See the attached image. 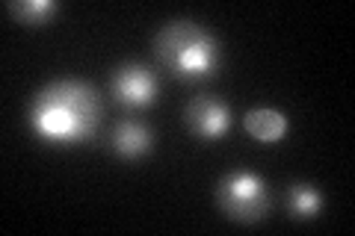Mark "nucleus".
Returning <instances> with one entry per match:
<instances>
[{
	"mask_svg": "<svg viewBox=\"0 0 355 236\" xmlns=\"http://www.w3.org/2000/svg\"><path fill=\"white\" fill-rule=\"evenodd\" d=\"M33 130L51 142L92 139L101 121V100L95 89L77 80H60L44 86L30 107Z\"/></svg>",
	"mask_w": 355,
	"mask_h": 236,
	"instance_id": "obj_1",
	"label": "nucleus"
},
{
	"mask_svg": "<svg viewBox=\"0 0 355 236\" xmlns=\"http://www.w3.org/2000/svg\"><path fill=\"white\" fill-rule=\"evenodd\" d=\"M154 51L160 62L181 80H198L219 69V44L196 21H169L157 36Z\"/></svg>",
	"mask_w": 355,
	"mask_h": 236,
	"instance_id": "obj_2",
	"label": "nucleus"
},
{
	"mask_svg": "<svg viewBox=\"0 0 355 236\" xmlns=\"http://www.w3.org/2000/svg\"><path fill=\"white\" fill-rule=\"evenodd\" d=\"M219 207L234 221H258L270 210V192L258 174L252 172H231L219 183Z\"/></svg>",
	"mask_w": 355,
	"mask_h": 236,
	"instance_id": "obj_3",
	"label": "nucleus"
},
{
	"mask_svg": "<svg viewBox=\"0 0 355 236\" xmlns=\"http://www.w3.org/2000/svg\"><path fill=\"white\" fill-rule=\"evenodd\" d=\"M113 98L125 107H148L157 100V80L146 65H121L113 74Z\"/></svg>",
	"mask_w": 355,
	"mask_h": 236,
	"instance_id": "obj_4",
	"label": "nucleus"
},
{
	"mask_svg": "<svg viewBox=\"0 0 355 236\" xmlns=\"http://www.w3.org/2000/svg\"><path fill=\"white\" fill-rule=\"evenodd\" d=\"M187 125H190V130L196 133V136L216 139L231 125V109L216 98L198 95V98L190 100V107H187Z\"/></svg>",
	"mask_w": 355,
	"mask_h": 236,
	"instance_id": "obj_5",
	"label": "nucleus"
},
{
	"mask_svg": "<svg viewBox=\"0 0 355 236\" xmlns=\"http://www.w3.org/2000/svg\"><path fill=\"white\" fill-rule=\"evenodd\" d=\"M113 148L121 156H139L151 148V130L139 121H119L113 130Z\"/></svg>",
	"mask_w": 355,
	"mask_h": 236,
	"instance_id": "obj_6",
	"label": "nucleus"
},
{
	"mask_svg": "<svg viewBox=\"0 0 355 236\" xmlns=\"http://www.w3.org/2000/svg\"><path fill=\"white\" fill-rule=\"evenodd\" d=\"M246 130L258 142H279L287 130V118L279 109H252L246 116Z\"/></svg>",
	"mask_w": 355,
	"mask_h": 236,
	"instance_id": "obj_7",
	"label": "nucleus"
},
{
	"mask_svg": "<svg viewBox=\"0 0 355 236\" xmlns=\"http://www.w3.org/2000/svg\"><path fill=\"white\" fill-rule=\"evenodd\" d=\"M287 207H291L296 219H314L320 207H323V195L314 186L299 183V186H291V192H287Z\"/></svg>",
	"mask_w": 355,
	"mask_h": 236,
	"instance_id": "obj_8",
	"label": "nucleus"
},
{
	"mask_svg": "<svg viewBox=\"0 0 355 236\" xmlns=\"http://www.w3.org/2000/svg\"><path fill=\"white\" fill-rule=\"evenodd\" d=\"M6 9L21 24H44V21L57 12V3H51V0H18V3H9Z\"/></svg>",
	"mask_w": 355,
	"mask_h": 236,
	"instance_id": "obj_9",
	"label": "nucleus"
}]
</instances>
